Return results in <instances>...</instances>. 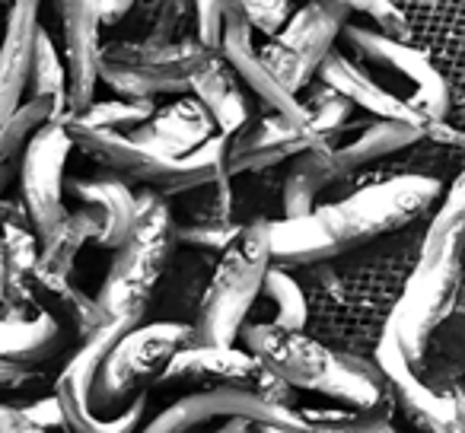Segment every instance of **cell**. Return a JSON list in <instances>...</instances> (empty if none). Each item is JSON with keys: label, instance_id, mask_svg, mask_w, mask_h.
<instances>
[{"label": "cell", "instance_id": "cell-1", "mask_svg": "<svg viewBox=\"0 0 465 433\" xmlns=\"http://www.w3.org/2000/svg\"><path fill=\"white\" fill-rule=\"evenodd\" d=\"M440 194L443 182L433 175L395 172L357 185L341 201L312 207L300 217L268 221L272 265L297 271L300 265L338 259L341 252L370 246L380 236H392L418 223L424 213L433 211Z\"/></svg>", "mask_w": 465, "mask_h": 433}, {"label": "cell", "instance_id": "cell-2", "mask_svg": "<svg viewBox=\"0 0 465 433\" xmlns=\"http://www.w3.org/2000/svg\"><path fill=\"white\" fill-rule=\"evenodd\" d=\"M462 230H465V179L456 172L440 211L430 217L420 236L418 259L401 284L399 300L389 310V329L401 354L418 367L430 348L437 329L459 310L462 284Z\"/></svg>", "mask_w": 465, "mask_h": 433}, {"label": "cell", "instance_id": "cell-3", "mask_svg": "<svg viewBox=\"0 0 465 433\" xmlns=\"http://www.w3.org/2000/svg\"><path fill=\"white\" fill-rule=\"evenodd\" d=\"M236 341L297 392H316L348 408H370L389 395L380 363L361 350H335L306 329H278L268 322H242Z\"/></svg>", "mask_w": 465, "mask_h": 433}, {"label": "cell", "instance_id": "cell-4", "mask_svg": "<svg viewBox=\"0 0 465 433\" xmlns=\"http://www.w3.org/2000/svg\"><path fill=\"white\" fill-rule=\"evenodd\" d=\"M272 265L268 217L240 223L236 236L220 249L213 274L201 293L194 312V341L198 344H236L240 325L249 319L262 280Z\"/></svg>", "mask_w": 465, "mask_h": 433}, {"label": "cell", "instance_id": "cell-5", "mask_svg": "<svg viewBox=\"0 0 465 433\" xmlns=\"http://www.w3.org/2000/svg\"><path fill=\"white\" fill-rule=\"evenodd\" d=\"M67 128V137L77 150H84L86 156H93L96 162H103L112 175L124 182H134V185L156 188L166 198L188 192V188L201 185V182L213 179V175H223L220 166V147H223V134H211L198 150H192L188 156H163L156 150L143 147V143L131 141L122 131L96 128V124H86L74 115H61Z\"/></svg>", "mask_w": 465, "mask_h": 433}, {"label": "cell", "instance_id": "cell-6", "mask_svg": "<svg viewBox=\"0 0 465 433\" xmlns=\"http://www.w3.org/2000/svg\"><path fill=\"white\" fill-rule=\"evenodd\" d=\"M175 246L179 242H175L169 198L156 192V188L143 185L141 192H134V221H131V230L112 249L115 259H112L109 274H105L103 287H99V310L112 312L128 303L147 306L156 284L166 274L169 261H173Z\"/></svg>", "mask_w": 465, "mask_h": 433}, {"label": "cell", "instance_id": "cell-7", "mask_svg": "<svg viewBox=\"0 0 465 433\" xmlns=\"http://www.w3.org/2000/svg\"><path fill=\"white\" fill-rule=\"evenodd\" d=\"M192 341L194 329L188 322H137L105 350L96 367L86 395L90 411L99 420L118 414L137 392L153 386L175 350Z\"/></svg>", "mask_w": 465, "mask_h": 433}, {"label": "cell", "instance_id": "cell-8", "mask_svg": "<svg viewBox=\"0 0 465 433\" xmlns=\"http://www.w3.org/2000/svg\"><path fill=\"white\" fill-rule=\"evenodd\" d=\"M338 39L348 45L351 58L370 74L380 86H386L389 77H395L405 93L401 103L411 112H418L420 118H446L452 109V86L443 74L437 71V64L430 61V54L414 48L411 42L392 39V35L380 33V29H363L344 23Z\"/></svg>", "mask_w": 465, "mask_h": 433}, {"label": "cell", "instance_id": "cell-9", "mask_svg": "<svg viewBox=\"0 0 465 433\" xmlns=\"http://www.w3.org/2000/svg\"><path fill=\"white\" fill-rule=\"evenodd\" d=\"M207 45L188 39H122L99 45L96 77L118 96L156 99L188 93V71Z\"/></svg>", "mask_w": 465, "mask_h": 433}, {"label": "cell", "instance_id": "cell-10", "mask_svg": "<svg viewBox=\"0 0 465 433\" xmlns=\"http://www.w3.org/2000/svg\"><path fill=\"white\" fill-rule=\"evenodd\" d=\"M348 16L351 10L338 0H310L287 16V23L268 39L259 58L297 96L300 86H306L316 77L319 61L335 45Z\"/></svg>", "mask_w": 465, "mask_h": 433}, {"label": "cell", "instance_id": "cell-11", "mask_svg": "<svg viewBox=\"0 0 465 433\" xmlns=\"http://www.w3.org/2000/svg\"><path fill=\"white\" fill-rule=\"evenodd\" d=\"M220 418H249L255 430H310L297 408H281L265 401L259 392L246 386H204L192 389L169 408H163L153 420H147L150 433H185L207 427Z\"/></svg>", "mask_w": 465, "mask_h": 433}, {"label": "cell", "instance_id": "cell-12", "mask_svg": "<svg viewBox=\"0 0 465 433\" xmlns=\"http://www.w3.org/2000/svg\"><path fill=\"white\" fill-rule=\"evenodd\" d=\"M74 143L61 115H52L29 134L20 156V201L26 207L33 233L48 236L54 223L67 213L64 204V169Z\"/></svg>", "mask_w": 465, "mask_h": 433}, {"label": "cell", "instance_id": "cell-13", "mask_svg": "<svg viewBox=\"0 0 465 433\" xmlns=\"http://www.w3.org/2000/svg\"><path fill=\"white\" fill-rule=\"evenodd\" d=\"M322 141L325 137L310 122H300V118L281 115V112L272 109H265L262 115L249 112L236 128L223 134L220 166H223V175H230V179L252 175L262 172V169H274L278 162H287L300 150Z\"/></svg>", "mask_w": 465, "mask_h": 433}, {"label": "cell", "instance_id": "cell-14", "mask_svg": "<svg viewBox=\"0 0 465 433\" xmlns=\"http://www.w3.org/2000/svg\"><path fill=\"white\" fill-rule=\"evenodd\" d=\"M147 306L128 303L118 310L105 312V319L90 331L86 338H80V348L74 350V357L67 360V367L54 379V399L61 401L64 411V424L74 433H103V420L90 411L86 395H90V382L96 376V367L103 363L105 350L118 341L128 329H134L137 322H143Z\"/></svg>", "mask_w": 465, "mask_h": 433}, {"label": "cell", "instance_id": "cell-15", "mask_svg": "<svg viewBox=\"0 0 465 433\" xmlns=\"http://www.w3.org/2000/svg\"><path fill=\"white\" fill-rule=\"evenodd\" d=\"M373 360L380 363L382 376H386L389 392H392V401H395V411L405 414L408 424L418 427V430H430V433H459L465 427L462 399H452V395L437 392V389H430L418 373H414L408 357L401 354L389 322L382 325L380 338H376Z\"/></svg>", "mask_w": 465, "mask_h": 433}, {"label": "cell", "instance_id": "cell-16", "mask_svg": "<svg viewBox=\"0 0 465 433\" xmlns=\"http://www.w3.org/2000/svg\"><path fill=\"white\" fill-rule=\"evenodd\" d=\"M54 14L64 35V71H67V112L80 115L96 99V58L99 29H103V0H54Z\"/></svg>", "mask_w": 465, "mask_h": 433}, {"label": "cell", "instance_id": "cell-17", "mask_svg": "<svg viewBox=\"0 0 465 433\" xmlns=\"http://www.w3.org/2000/svg\"><path fill=\"white\" fill-rule=\"evenodd\" d=\"M265 363L236 344H185L166 360L156 376V389H204V386H246L259 389Z\"/></svg>", "mask_w": 465, "mask_h": 433}, {"label": "cell", "instance_id": "cell-18", "mask_svg": "<svg viewBox=\"0 0 465 433\" xmlns=\"http://www.w3.org/2000/svg\"><path fill=\"white\" fill-rule=\"evenodd\" d=\"M220 54L226 58V64L236 71V77L242 80V86L252 90L255 99H262V105L272 112H281V115H291L306 122L303 109H300L297 96L274 77L265 67V61L259 58L252 45V26L242 16V7H230L223 14V33H220Z\"/></svg>", "mask_w": 465, "mask_h": 433}, {"label": "cell", "instance_id": "cell-19", "mask_svg": "<svg viewBox=\"0 0 465 433\" xmlns=\"http://www.w3.org/2000/svg\"><path fill=\"white\" fill-rule=\"evenodd\" d=\"M42 0H10L7 26L0 39V128L10 122L16 105L26 99L29 61H33L35 29Z\"/></svg>", "mask_w": 465, "mask_h": 433}, {"label": "cell", "instance_id": "cell-20", "mask_svg": "<svg viewBox=\"0 0 465 433\" xmlns=\"http://www.w3.org/2000/svg\"><path fill=\"white\" fill-rule=\"evenodd\" d=\"M424 128L427 124L401 122V118H373L370 124H361L348 141H329L335 182H344L348 175L361 172V169L373 166L386 156L418 147L424 141Z\"/></svg>", "mask_w": 465, "mask_h": 433}, {"label": "cell", "instance_id": "cell-21", "mask_svg": "<svg viewBox=\"0 0 465 433\" xmlns=\"http://www.w3.org/2000/svg\"><path fill=\"white\" fill-rule=\"evenodd\" d=\"M211 134H217L211 112L194 96H185V93H182L179 103L166 105V109H153V115L147 122L128 131L131 141L143 143V147L156 150L163 156H175V160L198 150Z\"/></svg>", "mask_w": 465, "mask_h": 433}, {"label": "cell", "instance_id": "cell-22", "mask_svg": "<svg viewBox=\"0 0 465 433\" xmlns=\"http://www.w3.org/2000/svg\"><path fill=\"white\" fill-rule=\"evenodd\" d=\"M316 77L322 84H329L331 90H338L344 99H351L354 109H363L367 115L373 118H401V122H418V124H427L430 118H420L418 112H411L399 96L380 86L348 52H338L335 45L322 54L316 67ZM437 122V118H433Z\"/></svg>", "mask_w": 465, "mask_h": 433}, {"label": "cell", "instance_id": "cell-23", "mask_svg": "<svg viewBox=\"0 0 465 433\" xmlns=\"http://www.w3.org/2000/svg\"><path fill=\"white\" fill-rule=\"evenodd\" d=\"M188 90L211 112L213 128L220 134L232 131L252 112L249 109V96L242 93V80L236 77V71L226 64V58L217 48H204L201 58L194 61V67L188 71Z\"/></svg>", "mask_w": 465, "mask_h": 433}, {"label": "cell", "instance_id": "cell-24", "mask_svg": "<svg viewBox=\"0 0 465 433\" xmlns=\"http://www.w3.org/2000/svg\"><path fill=\"white\" fill-rule=\"evenodd\" d=\"M64 188L80 201V207H90L99 221L96 246L115 249L124 240L134 221V192L131 182L118 175H103V179H64Z\"/></svg>", "mask_w": 465, "mask_h": 433}, {"label": "cell", "instance_id": "cell-25", "mask_svg": "<svg viewBox=\"0 0 465 433\" xmlns=\"http://www.w3.org/2000/svg\"><path fill=\"white\" fill-rule=\"evenodd\" d=\"M4 271H0V316H35L39 303L29 290V274L39 259V236L20 223L0 227Z\"/></svg>", "mask_w": 465, "mask_h": 433}, {"label": "cell", "instance_id": "cell-26", "mask_svg": "<svg viewBox=\"0 0 465 433\" xmlns=\"http://www.w3.org/2000/svg\"><path fill=\"white\" fill-rule=\"evenodd\" d=\"M29 290H33V300L39 303V310H45L48 316L58 319L67 335L74 338H86L105 319L96 297H86L71 280V274H52L42 271V268H33Z\"/></svg>", "mask_w": 465, "mask_h": 433}, {"label": "cell", "instance_id": "cell-27", "mask_svg": "<svg viewBox=\"0 0 465 433\" xmlns=\"http://www.w3.org/2000/svg\"><path fill=\"white\" fill-rule=\"evenodd\" d=\"M67 331L54 316L39 310L35 316H0V357L39 367L64 350Z\"/></svg>", "mask_w": 465, "mask_h": 433}, {"label": "cell", "instance_id": "cell-28", "mask_svg": "<svg viewBox=\"0 0 465 433\" xmlns=\"http://www.w3.org/2000/svg\"><path fill=\"white\" fill-rule=\"evenodd\" d=\"M284 179H281V213L284 217H300L312 211L316 198L329 185H335V169H331V147L329 141L312 143L291 156Z\"/></svg>", "mask_w": 465, "mask_h": 433}, {"label": "cell", "instance_id": "cell-29", "mask_svg": "<svg viewBox=\"0 0 465 433\" xmlns=\"http://www.w3.org/2000/svg\"><path fill=\"white\" fill-rule=\"evenodd\" d=\"M99 233V221L90 207H77V211H67L54 230L48 236L39 240V259L35 268L52 274H71L74 271V259L80 255V249L86 242H93Z\"/></svg>", "mask_w": 465, "mask_h": 433}, {"label": "cell", "instance_id": "cell-30", "mask_svg": "<svg viewBox=\"0 0 465 433\" xmlns=\"http://www.w3.org/2000/svg\"><path fill=\"white\" fill-rule=\"evenodd\" d=\"M255 303H262L268 310V316L262 322L278 325V329H293V331L306 329V293L300 287V280L293 278V271H287V268L268 265Z\"/></svg>", "mask_w": 465, "mask_h": 433}, {"label": "cell", "instance_id": "cell-31", "mask_svg": "<svg viewBox=\"0 0 465 433\" xmlns=\"http://www.w3.org/2000/svg\"><path fill=\"white\" fill-rule=\"evenodd\" d=\"M26 96H48L54 105V115L67 112V71L64 58L58 54V45L52 42L48 29H35L33 61H29Z\"/></svg>", "mask_w": 465, "mask_h": 433}, {"label": "cell", "instance_id": "cell-32", "mask_svg": "<svg viewBox=\"0 0 465 433\" xmlns=\"http://www.w3.org/2000/svg\"><path fill=\"white\" fill-rule=\"evenodd\" d=\"M303 420L310 424V430H325V433H382L392 430L395 418V401L392 392L382 401L370 408H351V411H338V408H312V411H300Z\"/></svg>", "mask_w": 465, "mask_h": 433}, {"label": "cell", "instance_id": "cell-33", "mask_svg": "<svg viewBox=\"0 0 465 433\" xmlns=\"http://www.w3.org/2000/svg\"><path fill=\"white\" fill-rule=\"evenodd\" d=\"M297 103H300V109H303L306 122H310L312 128L325 137V141H331L335 134H341L344 124L351 122V112H354L351 99H344L341 93L331 90V86L322 84L319 77H312L306 86H300Z\"/></svg>", "mask_w": 465, "mask_h": 433}, {"label": "cell", "instance_id": "cell-34", "mask_svg": "<svg viewBox=\"0 0 465 433\" xmlns=\"http://www.w3.org/2000/svg\"><path fill=\"white\" fill-rule=\"evenodd\" d=\"M153 109H156L153 99H137V96H122V99H112V103H96V99H93V103L74 118H80V122H86V124H96V128L128 134L131 128L147 122V118L153 115Z\"/></svg>", "mask_w": 465, "mask_h": 433}, {"label": "cell", "instance_id": "cell-35", "mask_svg": "<svg viewBox=\"0 0 465 433\" xmlns=\"http://www.w3.org/2000/svg\"><path fill=\"white\" fill-rule=\"evenodd\" d=\"M173 223H175V242L204 249V252H220L236 236V230H240L236 221H173Z\"/></svg>", "mask_w": 465, "mask_h": 433}, {"label": "cell", "instance_id": "cell-36", "mask_svg": "<svg viewBox=\"0 0 465 433\" xmlns=\"http://www.w3.org/2000/svg\"><path fill=\"white\" fill-rule=\"evenodd\" d=\"M338 4H344L351 14H363L380 33L401 42H411V23H408V16L395 7L392 0H338Z\"/></svg>", "mask_w": 465, "mask_h": 433}, {"label": "cell", "instance_id": "cell-37", "mask_svg": "<svg viewBox=\"0 0 465 433\" xmlns=\"http://www.w3.org/2000/svg\"><path fill=\"white\" fill-rule=\"evenodd\" d=\"M240 7L249 26H252V33H262L272 39L287 23V16L293 14V0H240Z\"/></svg>", "mask_w": 465, "mask_h": 433}, {"label": "cell", "instance_id": "cell-38", "mask_svg": "<svg viewBox=\"0 0 465 433\" xmlns=\"http://www.w3.org/2000/svg\"><path fill=\"white\" fill-rule=\"evenodd\" d=\"M230 7H240V0H194V39L207 48H220V33H223V14Z\"/></svg>", "mask_w": 465, "mask_h": 433}, {"label": "cell", "instance_id": "cell-39", "mask_svg": "<svg viewBox=\"0 0 465 433\" xmlns=\"http://www.w3.org/2000/svg\"><path fill=\"white\" fill-rule=\"evenodd\" d=\"M39 367L29 363H14L0 357V392H29V389H42Z\"/></svg>", "mask_w": 465, "mask_h": 433}, {"label": "cell", "instance_id": "cell-40", "mask_svg": "<svg viewBox=\"0 0 465 433\" xmlns=\"http://www.w3.org/2000/svg\"><path fill=\"white\" fill-rule=\"evenodd\" d=\"M23 411L33 418V424L39 430H67L64 411H61V401L54 399V392L45 395V399H35L33 405H23Z\"/></svg>", "mask_w": 465, "mask_h": 433}, {"label": "cell", "instance_id": "cell-41", "mask_svg": "<svg viewBox=\"0 0 465 433\" xmlns=\"http://www.w3.org/2000/svg\"><path fill=\"white\" fill-rule=\"evenodd\" d=\"M0 433H39V427L23 411V405L0 401Z\"/></svg>", "mask_w": 465, "mask_h": 433}, {"label": "cell", "instance_id": "cell-42", "mask_svg": "<svg viewBox=\"0 0 465 433\" xmlns=\"http://www.w3.org/2000/svg\"><path fill=\"white\" fill-rule=\"evenodd\" d=\"M4 223H20V227H29V217H26L23 201H10L7 194H0V227H4Z\"/></svg>", "mask_w": 465, "mask_h": 433}, {"label": "cell", "instance_id": "cell-43", "mask_svg": "<svg viewBox=\"0 0 465 433\" xmlns=\"http://www.w3.org/2000/svg\"><path fill=\"white\" fill-rule=\"evenodd\" d=\"M134 0H103V26H118L128 16Z\"/></svg>", "mask_w": 465, "mask_h": 433}, {"label": "cell", "instance_id": "cell-44", "mask_svg": "<svg viewBox=\"0 0 465 433\" xmlns=\"http://www.w3.org/2000/svg\"><path fill=\"white\" fill-rule=\"evenodd\" d=\"M0 4H10V0H0Z\"/></svg>", "mask_w": 465, "mask_h": 433}]
</instances>
